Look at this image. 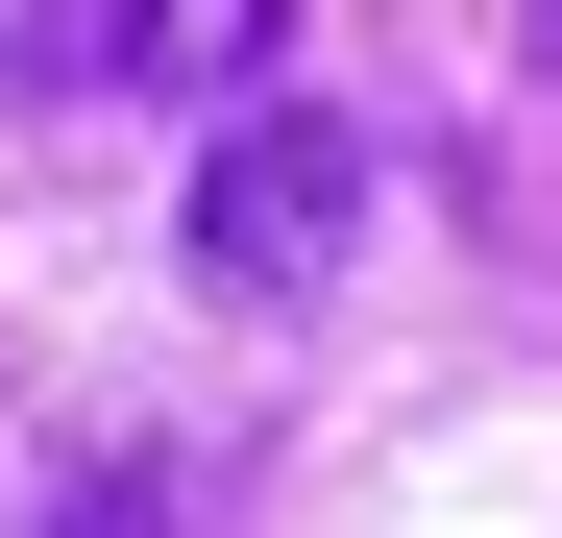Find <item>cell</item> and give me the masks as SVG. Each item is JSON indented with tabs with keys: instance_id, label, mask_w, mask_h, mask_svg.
<instances>
[{
	"instance_id": "obj_3",
	"label": "cell",
	"mask_w": 562,
	"mask_h": 538,
	"mask_svg": "<svg viewBox=\"0 0 562 538\" xmlns=\"http://www.w3.org/2000/svg\"><path fill=\"white\" fill-rule=\"evenodd\" d=\"M171 514H196V490H171V466H74V490H49L25 538H171Z\"/></svg>"
},
{
	"instance_id": "obj_1",
	"label": "cell",
	"mask_w": 562,
	"mask_h": 538,
	"mask_svg": "<svg viewBox=\"0 0 562 538\" xmlns=\"http://www.w3.org/2000/svg\"><path fill=\"white\" fill-rule=\"evenodd\" d=\"M367 245V147L269 74V99H221V147H196V294H245V318H294L318 269Z\"/></svg>"
},
{
	"instance_id": "obj_2",
	"label": "cell",
	"mask_w": 562,
	"mask_h": 538,
	"mask_svg": "<svg viewBox=\"0 0 562 538\" xmlns=\"http://www.w3.org/2000/svg\"><path fill=\"white\" fill-rule=\"evenodd\" d=\"M25 74H99V99H269V74H294V0H49Z\"/></svg>"
}]
</instances>
